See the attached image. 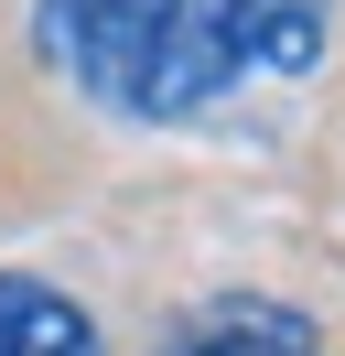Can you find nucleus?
Listing matches in <instances>:
<instances>
[{
  "mask_svg": "<svg viewBox=\"0 0 345 356\" xmlns=\"http://www.w3.org/2000/svg\"><path fill=\"white\" fill-rule=\"evenodd\" d=\"M323 0H33V44L108 119H194L248 76H313Z\"/></svg>",
  "mask_w": 345,
  "mask_h": 356,
  "instance_id": "1",
  "label": "nucleus"
},
{
  "mask_svg": "<svg viewBox=\"0 0 345 356\" xmlns=\"http://www.w3.org/2000/svg\"><path fill=\"white\" fill-rule=\"evenodd\" d=\"M0 356H108L97 313L43 270H0Z\"/></svg>",
  "mask_w": 345,
  "mask_h": 356,
  "instance_id": "2",
  "label": "nucleus"
},
{
  "mask_svg": "<svg viewBox=\"0 0 345 356\" xmlns=\"http://www.w3.org/2000/svg\"><path fill=\"white\" fill-rule=\"evenodd\" d=\"M172 356H323V334L280 302H216L172 334Z\"/></svg>",
  "mask_w": 345,
  "mask_h": 356,
  "instance_id": "3",
  "label": "nucleus"
}]
</instances>
